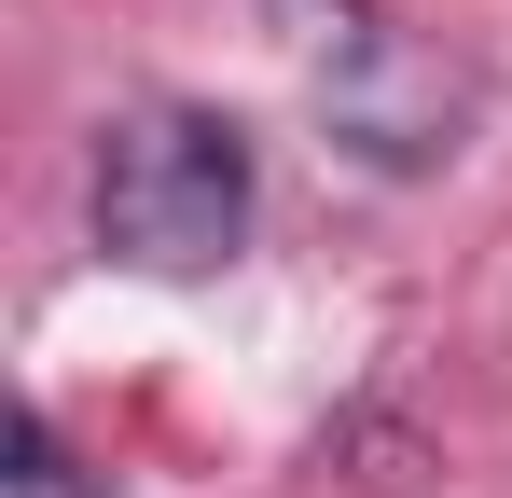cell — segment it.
I'll return each instance as SVG.
<instances>
[{"label": "cell", "instance_id": "1", "mask_svg": "<svg viewBox=\"0 0 512 498\" xmlns=\"http://www.w3.org/2000/svg\"><path fill=\"white\" fill-rule=\"evenodd\" d=\"M97 249L139 277H222L250 249V125L194 111V97H139L97 125Z\"/></svg>", "mask_w": 512, "mask_h": 498}, {"label": "cell", "instance_id": "2", "mask_svg": "<svg viewBox=\"0 0 512 498\" xmlns=\"http://www.w3.org/2000/svg\"><path fill=\"white\" fill-rule=\"evenodd\" d=\"M319 111H333V139L360 166H388V180H416V166L457 153V125H471V83L443 70L429 42H402V28H374V42H346V56H319Z\"/></svg>", "mask_w": 512, "mask_h": 498}, {"label": "cell", "instance_id": "3", "mask_svg": "<svg viewBox=\"0 0 512 498\" xmlns=\"http://www.w3.org/2000/svg\"><path fill=\"white\" fill-rule=\"evenodd\" d=\"M0 498H97V471L56 443V415H42V402L14 415V471H0Z\"/></svg>", "mask_w": 512, "mask_h": 498}, {"label": "cell", "instance_id": "4", "mask_svg": "<svg viewBox=\"0 0 512 498\" xmlns=\"http://www.w3.org/2000/svg\"><path fill=\"white\" fill-rule=\"evenodd\" d=\"M263 14H277V28H291L305 56H346V42H374V28H388L374 0H263Z\"/></svg>", "mask_w": 512, "mask_h": 498}]
</instances>
